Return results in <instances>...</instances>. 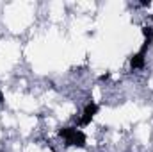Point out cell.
Masks as SVG:
<instances>
[{
    "instance_id": "cell-1",
    "label": "cell",
    "mask_w": 153,
    "mask_h": 152,
    "mask_svg": "<svg viewBox=\"0 0 153 152\" xmlns=\"http://www.w3.org/2000/svg\"><path fill=\"white\" fill-rule=\"evenodd\" d=\"M59 136L66 141L68 147H78V149L85 147V134L76 127H62V129H59Z\"/></svg>"
},
{
    "instance_id": "cell-2",
    "label": "cell",
    "mask_w": 153,
    "mask_h": 152,
    "mask_svg": "<svg viewBox=\"0 0 153 152\" xmlns=\"http://www.w3.org/2000/svg\"><path fill=\"white\" fill-rule=\"evenodd\" d=\"M150 43H143V47L139 48V52L137 54H134L132 57H130V68L132 70H141L143 66H144V59H146V52L150 50Z\"/></svg>"
},
{
    "instance_id": "cell-3",
    "label": "cell",
    "mask_w": 153,
    "mask_h": 152,
    "mask_svg": "<svg viewBox=\"0 0 153 152\" xmlns=\"http://www.w3.org/2000/svg\"><path fill=\"white\" fill-rule=\"evenodd\" d=\"M96 113H98V104H96V102H89V104L84 108V113L80 116L78 123H80V125H89V123L93 122V118H94Z\"/></svg>"
},
{
    "instance_id": "cell-4",
    "label": "cell",
    "mask_w": 153,
    "mask_h": 152,
    "mask_svg": "<svg viewBox=\"0 0 153 152\" xmlns=\"http://www.w3.org/2000/svg\"><path fill=\"white\" fill-rule=\"evenodd\" d=\"M143 34H144V41L150 43V45H153V27L144 25V27H143Z\"/></svg>"
}]
</instances>
